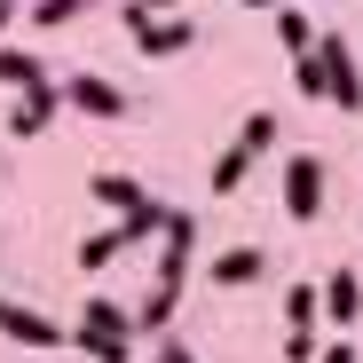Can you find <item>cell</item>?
<instances>
[{
	"label": "cell",
	"mask_w": 363,
	"mask_h": 363,
	"mask_svg": "<svg viewBox=\"0 0 363 363\" xmlns=\"http://www.w3.org/2000/svg\"><path fill=\"white\" fill-rule=\"evenodd\" d=\"M277 9H300V0H277Z\"/></svg>",
	"instance_id": "cell-24"
},
{
	"label": "cell",
	"mask_w": 363,
	"mask_h": 363,
	"mask_svg": "<svg viewBox=\"0 0 363 363\" xmlns=\"http://www.w3.org/2000/svg\"><path fill=\"white\" fill-rule=\"evenodd\" d=\"M0 332H9V340H24V347H64V340H72L55 316H40V308H16V300H0Z\"/></svg>",
	"instance_id": "cell-9"
},
{
	"label": "cell",
	"mask_w": 363,
	"mask_h": 363,
	"mask_svg": "<svg viewBox=\"0 0 363 363\" xmlns=\"http://www.w3.org/2000/svg\"><path fill=\"white\" fill-rule=\"evenodd\" d=\"M87 198L111 206V213H143V206H150V190H143V182H127V174H87Z\"/></svg>",
	"instance_id": "cell-10"
},
{
	"label": "cell",
	"mask_w": 363,
	"mask_h": 363,
	"mask_svg": "<svg viewBox=\"0 0 363 363\" xmlns=\"http://www.w3.org/2000/svg\"><path fill=\"white\" fill-rule=\"evenodd\" d=\"M253 277H269V253H261V245H229V253H213V284H253Z\"/></svg>",
	"instance_id": "cell-11"
},
{
	"label": "cell",
	"mask_w": 363,
	"mask_h": 363,
	"mask_svg": "<svg viewBox=\"0 0 363 363\" xmlns=\"http://www.w3.org/2000/svg\"><path fill=\"white\" fill-rule=\"evenodd\" d=\"M284 340H324L316 332V284H284Z\"/></svg>",
	"instance_id": "cell-12"
},
{
	"label": "cell",
	"mask_w": 363,
	"mask_h": 363,
	"mask_svg": "<svg viewBox=\"0 0 363 363\" xmlns=\"http://www.w3.org/2000/svg\"><path fill=\"white\" fill-rule=\"evenodd\" d=\"M150 363H158V355H150Z\"/></svg>",
	"instance_id": "cell-25"
},
{
	"label": "cell",
	"mask_w": 363,
	"mask_h": 363,
	"mask_svg": "<svg viewBox=\"0 0 363 363\" xmlns=\"http://www.w3.org/2000/svg\"><path fill=\"white\" fill-rule=\"evenodd\" d=\"M269 143H277V111H253L245 127H237V143H229V150L213 158V198H229L237 182H245V174H253V166L269 158Z\"/></svg>",
	"instance_id": "cell-1"
},
{
	"label": "cell",
	"mask_w": 363,
	"mask_h": 363,
	"mask_svg": "<svg viewBox=\"0 0 363 363\" xmlns=\"http://www.w3.org/2000/svg\"><path fill=\"white\" fill-rule=\"evenodd\" d=\"M355 277H363V269H355Z\"/></svg>",
	"instance_id": "cell-26"
},
{
	"label": "cell",
	"mask_w": 363,
	"mask_h": 363,
	"mask_svg": "<svg viewBox=\"0 0 363 363\" xmlns=\"http://www.w3.org/2000/svg\"><path fill=\"white\" fill-rule=\"evenodd\" d=\"M316 72H324V103H340V111H363V64H355V48L340 40V32H316Z\"/></svg>",
	"instance_id": "cell-3"
},
{
	"label": "cell",
	"mask_w": 363,
	"mask_h": 363,
	"mask_svg": "<svg viewBox=\"0 0 363 363\" xmlns=\"http://www.w3.org/2000/svg\"><path fill=\"white\" fill-rule=\"evenodd\" d=\"M72 340H135V308H118V300L87 292V300H79V324H72Z\"/></svg>",
	"instance_id": "cell-6"
},
{
	"label": "cell",
	"mask_w": 363,
	"mask_h": 363,
	"mask_svg": "<svg viewBox=\"0 0 363 363\" xmlns=\"http://www.w3.org/2000/svg\"><path fill=\"white\" fill-rule=\"evenodd\" d=\"M292 79H300V95H308V103H324V72H316V55H300Z\"/></svg>",
	"instance_id": "cell-19"
},
{
	"label": "cell",
	"mask_w": 363,
	"mask_h": 363,
	"mask_svg": "<svg viewBox=\"0 0 363 363\" xmlns=\"http://www.w3.org/2000/svg\"><path fill=\"white\" fill-rule=\"evenodd\" d=\"M277 40L292 48V64H300V55L316 48V16H308V9H277Z\"/></svg>",
	"instance_id": "cell-15"
},
{
	"label": "cell",
	"mask_w": 363,
	"mask_h": 363,
	"mask_svg": "<svg viewBox=\"0 0 363 363\" xmlns=\"http://www.w3.org/2000/svg\"><path fill=\"white\" fill-rule=\"evenodd\" d=\"M0 79H9V87H48V64H40V55L32 48H16V40H0Z\"/></svg>",
	"instance_id": "cell-13"
},
{
	"label": "cell",
	"mask_w": 363,
	"mask_h": 363,
	"mask_svg": "<svg viewBox=\"0 0 363 363\" xmlns=\"http://www.w3.org/2000/svg\"><path fill=\"white\" fill-rule=\"evenodd\" d=\"M245 9H277V0H245Z\"/></svg>",
	"instance_id": "cell-23"
},
{
	"label": "cell",
	"mask_w": 363,
	"mask_h": 363,
	"mask_svg": "<svg viewBox=\"0 0 363 363\" xmlns=\"http://www.w3.org/2000/svg\"><path fill=\"white\" fill-rule=\"evenodd\" d=\"M316 363H363V347H355V340H324V347H316Z\"/></svg>",
	"instance_id": "cell-20"
},
{
	"label": "cell",
	"mask_w": 363,
	"mask_h": 363,
	"mask_svg": "<svg viewBox=\"0 0 363 363\" xmlns=\"http://www.w3.org/2000/svg\"><path fill=\"white\" fill-rule=\"evenodd\" d=\"M118 253H127V237H118V221H111V229H95V237H79V277H95V269H111Z\"/></svg>",
	"instance_id": "cell-14"
},
{
	"label": "cell",
	"mask_w": 363,
	"mask_h": 363,
	"mask_svg": "<svg viewBox=\"0 0 363 363\" xmlns=\"http://www.w3.org/2000/svg\"><path fill=\"white\" fill-rule=\"evenodd\" d=\"M143 9H150V16H174V9H182V0H143Z\"/></svg>",
	"instance_id": "cell-22"
},
{
	"label": "cell",
	"mask_w": 363,
	"mask_h": 363,
	"mask_svg": "<svg viewBox=\"0 0 363 363\" xmlns=\"http://www.w3.org/2000/svg\"><path fill=\"white\" fill-rule=\"evenodd\" d=\"M16 32V0H0V40H9Z\"/></svg>",
	"instance_id": "cell-21"
},
{
	"label": "cell",
	"mask_w": 363,
	"mask_h": 363,
	"mask_svg": "<svg viewBox=\"0 0 363 363\" xmlns=\"http://www.w3.org/2000/svg\"><path fill=\"white\" fill-rule=\"evenodd\" d=\"M95 363H135V340H79Z\"/></svg>",
	"instance_id": "cell-18"
},
{
	"label": "cell",
	"mask_w": 363,
	"mask_h": 363,
	"mask_svg": "<svg viewBox=\"0 0 363 363\" xmlns=\"http://www.w3.org/2000/svg\"><path fill=\"white\" fill-rule=\"evenodd\" d=\"M55 111H64V95H55V79H48V87H32V95L9 103V135H16V143L48 135V127H55Z\"/></svg>",
	"instance_id": "cell-8"
},
{
	"label": "cell",
	"mask_w": 363,
	"mask_h": 363,
	"mask_svg": "<svg viewBox=\"0 0 363 363\" xmlns=\"http://www.w3.org/2000/svg\"><path fill=\"white\" fill-rule=\"evenodd\" d=\"M316 316H332L340 340H347V324L363 316V277H355V269H332V277L316 284Z\"/></svg>",
	"instance_id": "cell-7"
},
{
	"label": "cell",
	"mask_w": 363,
	"mask_h": 363,
	"mask_svg": "<svg viewBox=\"0 0 363 363\" xmlns=\"http://www.w3.org/2000/svg\"><path fill=\"white\" fill-rule=\"evenodd\" d=\"M87 9H95V0H32V24H48V32H55V24H79Z\"/></svg>",
	"instance_id": "cell-17"
},
{
	"label": "cell",
	"mask_w": 363,
	"mask_h": 363,
	"mask_svg": "<svg viewBox=\"0 0 363 363\" xmlns=\"http://www.w3.org/2000/svg\"><path fill=\"white\" fill-rule=\"evenodd\" d=\"M277 190H284V213L292 221H316L324 213V158L316 150H292L284 174H277Z\"/></svg>",
	"instance_id": "cell-5"
},
{
	"label": "cell",
	"mask_w": 363,
	"mask_h": 363,
	"mask_svg": "<svg viewBox=\"0 0 363 363\" xmlns=\"http://www.w3.org/2000/svg\"><path fill=\"white\" fill-rule=\"evenodd\" d=\"M166 213H174V206H158V198H150L143 213H127V221H118V237H127V245H150V237H166Z\"/></svg>",
	"instance_id": "cell-16"
},
{
	"label": "cell",
	"mask_w": 363,
	"mask_h": 363,
	"mask_svg": "<svg viewBox=\"0 0 363 363\" xmlns=\"http://www.w3.org/2000/svg\"><path fill=\"white\" fill-rule=\"evenodd\" d=\"M118 24H127V40H135L143 55H182V48H198V32H206V24H190V16H150L143 0H127Z\"/></svg>",
	"instance_id": "cell-2"
},
{
	"label": "cell",
	"mask_w": 363,
	"mask_h": 363,
	"mask_svg": "<svg viewBox=\"0 0 363 363\" xmlns=\"http://www.w3.org/2000/svg\"><path fill=\"white\" fill-rule=\"evenodd\" d=\"M55 95H64V111H87V118H127V111H135V95L118 87V79H103V72L55 79Z\"/></svg>",
	"instance_id": "cell-4"
}]
</instances>
